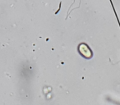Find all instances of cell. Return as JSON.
<instances>
[{"label": "cell", "mask_w": 120, "mask_h": 105, "mask_svg": "<svg viewBox=\"0 0 120 105\" xmlns=\"http://www.w3.org/2000/svg\"><path fill=\"white\" fill-rule=\"evenodd\" d=\"M79 51H80L81 54L82 56H84L86 58H90L92 56V53L90 51V49L88 48L87 45H86L85 43H82V44L79 46Z\"/></svg>", "instance_id": "cell-1"}]
</instances>
